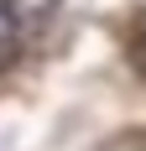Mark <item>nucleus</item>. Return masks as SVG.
Wrapping results in <instances>:
<instances>
[{
  "label": "nucleus",
  "instance_id": "nucleus-1",
  "mask_svg": "<svg viewBox=\"0 0 146 151\" xmlns=\"http://www.w3.org/2000/svg\"><path fill=\"white\" fill-rule=\"evenodd\" d=\"M0 5L11 16V26H42V21H52V11H58V0H0Z\"/></svg>",
  "mask_w": 146,
  "mask_h": 151
},
{
  "label": "nucleus",
  "instance_id": "nucleus-2",
  "mask_svg": "<svg viewBox=\"0 0 146 151\" xmlns=\"http://www.w3.org/2000/svg\"><path fill=\"white\" fill-rule=\"evenodd\" d=\"M11 47H16V26H11V16H5V5H0V63L11 58Z\"/></svg>",
  "mask_w": 146,
  "mask_h": 151
},
{
  "label": "nucleus",
  "instance_id": "nucleus-3",
  "mask_svg": "<svg viewBox=\"0 0 146 151\" xmlns=\"http://www.w3.org/2000/svg\"><path fill=\"white\" fill-rule=\"evenodd\" d=\"M136 73H141V78H146V42H141V47H136Z\"/></svg>",
  "mask_w": 146,
  "mask_h": 151
}]
</instances>
